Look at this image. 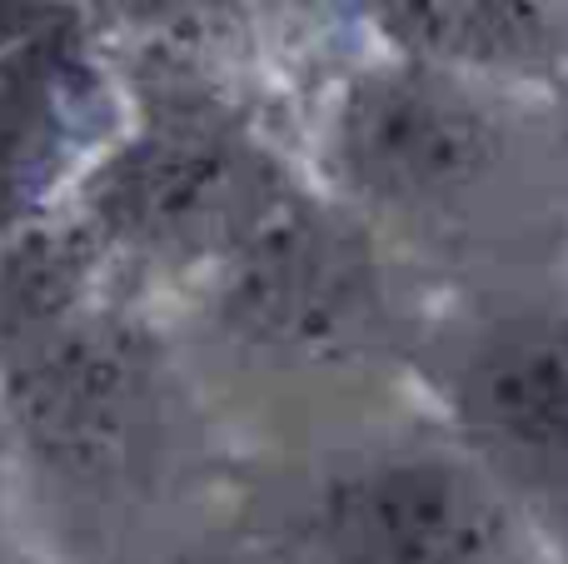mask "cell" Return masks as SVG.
Masks as SVG:
<instances>
[{"instance_id":"obj_1","label":"cell","mask_w":568,"mask_h":564,"mask_svg":"<svg viewBox=\"0 0 568 564\" xmlns=\"http://www.w3.org/2000/svg\"><path fill=\"white\" fill-rule=\"evenodd\" d=\"M300 190L275 150L220 100L155 105L145 130L115 140L75 190V210L100 240L140 260L225 265Z\"/></svg>"},{"instance_id":"obj_2","label":"cell","mask_w":568,"mask_h":564,"mask_svg":"<svg viewBox=\"0 0 568 564\" xmlns=\"http://www.w3.org/2000/svg\"><path fill=\"white\" fill-rule=\"evenodd\" d=\"M329 175L379 210H444L499 160V125L459 75L374 60L339 85L324 125Z\"/></svg>"},{"instance_id":"obj_3","label":"cell","mask_w":568,"mask_h":564,"mask_svg":"<svg viewBox=\"0 0 568 564\" xmlns=\"http://www.w3.org/2000/svg\"><path fill=\"white\" fill-rule=\"evenodd\" d=\"M160 405V345L120 315H80L65 335L0 375L6 425L65 480L130 475L155 440Z\"/></svg>"},{"instance_id":"obj_4","label":"cell","mask_w":568,"mask_h":564,"mask_svg":"<svg viewBox=\"0 0 568 564\" xmlns=\"http://www.w3.org/2000/svg\"><path fill=\"white\" fill-rule=\"evenodd\" d=\"M314 550L324 564H519L524 525L474 455L399 450L320 490Z\"/></svg>"},{"instance_id":"obj_5","label":"cell","mask_w":568,"mask_h":564,"mask_svg":"<svg viewBox=\"0 0 568 564\" xmlns=\"http://www.w3.org/2000/svg\"><path fill=\"white\" fill-rule=\"evenodd\" d=\"M379 285L364 235L294 195L220 265V325L245 345L329 355L369 320Z\"/></svg>"},{"instance_id":"obj_6","label":"cell","mask_w":568,"mask_h":564,"mask_svg":"<svg viewBox=\"0 0 568 564\" xmlns=\"http://www.w3.org/2000/svg\"><path fill=\"white\" fill-rule=\"evenodd\" d=\"M115 130V80L80 16L0 56V240L50 215V200L90 175Z\"/></svg>"},{"instance_id":"obj_7","label":"cell","mask_w":568,"mask_h":564,"mask_svg":"<svg viewBox=\"0 0 568 564\" xmlns=\"http://www.w3.org/2000/svg\"><path fill=\"white\" fill-rule=\"evenodd\" d=\"M449 405L474 460L509 495L568 500V315L484 325L454 365Z\"/></svg>"},{"instance_id":"obj_8","label":"cell","mask_w":568,"mask_h":564,"mask_svg":"<svg viewBox=\"0 0 568 564\" xmlns=\"http://www.w3.org/2000/svg\"><path fill=\"white\" fill-rule=\"evenodd\" d=\"M369 30L394 60L444 75L544 80L568 66V6L524 0H394L364 6Z\"/></svg>"},{"instance_id":"obj_9","label":"cell","mask_w":568,"mask_h":564,"mask_svg":"<svg viewBox=\"0 0 568 564\" xmlns=\"http://www.w3.org/2000/svg\"><path fill=\"white\" fill-rule=\"evenodd\" d=\"M105 260L110 245L75 205L0 240V375L75 325Z\"/></svg>"},{"instance_id":"obj_10","label":"cell","mask_w":568,"mask_h":564,"mask_svg":"<svg viewBox=\"0 0 568 564\" xmlns=\"http://www.w3.org/2000/svg\"><path fill=\"white\" fill-rule=\"evenodd\" d=\"M65 20H75V10H65V6H0V56L30 46V40H40L45 30L65 26Z\"/></svg>"}]
</instances>
